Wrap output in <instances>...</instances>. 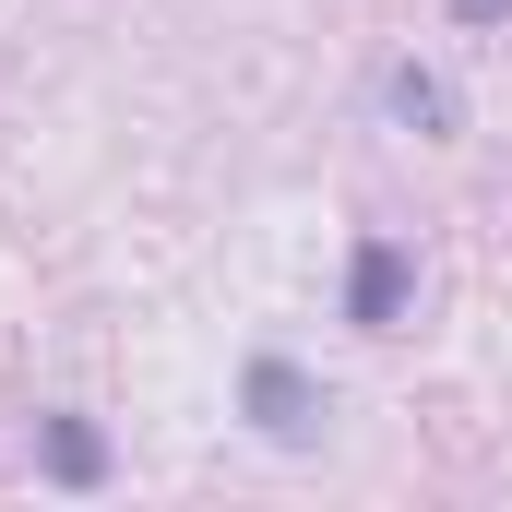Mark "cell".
<instances>
[{
    "label": "cell",
    "mask_w": 512,
    "mask_h": 512,
    "mask_svg": "<svg viewBox=\"0 0 512 512\" xmlns=\"http://www.w3.org/2000/svg\"><path fill=\"white\" fill-rule=\"evenodd\" d=\"M453 24H512V0H453Z\"/></svg>",
    "instance_id": "obj_5"
},
{
    "label": "cell",
    "mask_w": 512,
    "mask_h": 512,
    "mask_svg": "<svg viewBox=\"0 0 512 512\" xmlns=\"http://www.w3.org/2000/svg\"><path fill=\"white\" fill-rule=\"evenodd\" d=\"M382 108H393L405 131H453V120H465V108H453V84H441V72H417V60H393V72H382Z\"/></svg>",
    "instance_id": "obj_3"
},
{
    "label": "cell",
    "mask_w": 512,
    "mask_h": 512,
    "mask_svg": "<svg viewBox=\"0 0 512 512\" xmlns=\"http://www.w3.org/2000/svg\"><path fill=\"white\" fill-rule=\"evenodd\" d=\"M393 310H405V251H393V239H358V274H346V322L393 334Z\"/></svg>",
    "instance_id": "obj_2"
},
{
    "label": "cell",
    "mask_w": 512,
    "mask_h": 512,
    "mask_svg": "<svg viewBox=\"0 0 512 512\" xmlns=\"http://www.w3.org/2000/svg\"><path fill=\"white\" fill-rule=\"evenodd\" d=\"M36 453H48L60 489H96V477H108V441H96L84 417H36Z\"/></svg>",
    "instance_id": "obj_4"
},
{
    "label": "cell",
    "mask_w": 512,
    "mask_h": 512,
    "mask_svg": "<svg viewBox=\"0 0 512 512\" xmlns=\"http://www.w3.org/2000/svg\"><path fill=\"white\" fill-rule=\"evenodd\" d=\"M251 429L262 441H310V429H322V382H310V370H286V358H251Z\"/></svg>",
    "instance_id": "obj_1"
}]
</instances>
